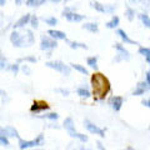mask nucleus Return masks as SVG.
Returning a JSON list of instances; mask_svg holds the SVG:
<instances>
[{"label": "nucleus", "mask_w": 150, "mask_h": 150, "mask_svg": "<svg viewBox=\"0 0 150 150\" xmlns=\"http://www.w3.org/2000/svg\"><path fill=\"white\" fill-rule=\"evenodd\" d=\"M0 135H4L6 138H16V139L20 138L19 131L13 125H5V126L0 125Z\"/></svg>", "instance_id": "f8f14e48"}, {"label": "nucleus", "mask_w": 150, "mask_h": 150, "mask_svg": "<svg viewBox=\"0 0 150 150\" xmlns=\"http://www.w3.org/2000/svg\"><path fill=\"white\" fill-rule=\"evenodd\" d=\"M9 40H10V43L14 48H26L25 34H21L18 30H11Z\"/></svg>", "instance_id": "6e6552de"}, {"label": "nucleus", "mask_w": 150, "mask_h": 150, "mask_svg": "<svg viewBox=\"0 0 150 150\" xmlns=\"http://www.w3.org/2000/svg\"><path fill=\"white\" fill-rule=\"evenodd\" d=\"M116 9H118V6H116V4H105V14L115 15Z\"/></svg>", "instance_id": "72a5a7b5"}, {"label": "nucleus", "mask_w": 150, "mask_h": 150, "mask_svg": "<svg viewBox=\"0 0 150 150\" xmlns=\"http://www.w3.org/2000/svg\"><path fill=\"white\" fill-rule=\"evenodd\" d=\"M38 62V59L35 58L34 55H26V56H23V58H19L16 60L18 64H21V63H29V64H35Z\"/></svg>", "instance_id": "bb28decb"}, {"label": "nucleus", "mask_w": 150, "mask_h": 150, "mask_svg": "<svg viewBox=\"0 0 150 150\" xmlns=\"http://www.w3.org/2000/svg\"><path fill=\"white\" fill-rule=\"evenodd\" d=\"M46 25H49V26H51V28H54V26H56L59 24V20H58V18H55V16H53V15H50V16H46V18H43L41 19Z\"/></svg>", "instance_id": "cd10ccee"}, {"label": "nucleus", "mask_w": 150, "mask_h": 150, "mask_svg": "<svg viewBox=\"0 0 150 150\" xmlns=\"http://www.w3.org/2000/svg\"><path fill=\"white\" fill-rule=\"evenodd\" d=\"M149 129H150V125H149Z\"/></svg>", "instance_id": "6e6d98bb"}, {"label": "nucleus", "mask_w": 150, "mask_h": 150, "mask_svg": "<svg viewBox=\"0 0 150 150\" xmlns=\"http://www.w3.org/2000/svg\"><path fill=\"white\" fill-rule=\"evenodd\" d=\"M74 150H93L91 148H88L86 145H78L76 148H74Z\"/></svg>", "instance_id": "79ce46f5"}, {"label": "nucleus", "mask_w": 150, "mask_h": 150, "mask_svg": "<svg viewBox=\"0 0 150 150\" xmlns=\"http://www.w3.org/2000/svg\"><path fill=\"white\" fill-rule=\"evenodd\" d=\"M81 28L84 30L91 33V34H98V33H99V25H98V23H94V21L84 23L81 25Z\"/></svg>", "instance_id": "6ab92c4d"}, {"label": "nucleus", "mask_w": 150, "mask_h": 150, "mask_svg": "<svg viewBox=\"0 0 150 150\" xmlns=\"http://www.w3.org/2000/svg\"><path fill=\"white\" fill-rule=\"evenodd\" d=\"M138 54L142 55L143 58L148 59V58H150V48H148V46H139Z\"/></svg>", "instance_id": "2f4dec72"}, {"label": "nucleus", "mask_w": 150, "mask_h": 150, "mask_svg": "<svg viewBox=\"0 0 150 150\" xmlns=\"http://www.w3.org/2000/svg\"><path fill=\"white\" fill-rule=\"evenodd\" d=\"M9 62H8V59H6V56L0 53V71H8V69H9Z\"/></svg>", "instance_id": "7c9ffc66"}, {"label": "nucleus", "mask_w": 150, "mask_h": 150, "mask_svg": "<svg viewBox=\"0 0 150 150\" xmlns=\"http://www.w3.org/2000/svg\"><path fill=\"white\" fill-rule=\"evenodd\" d=\"M124 101H125V99L123 96L112 95L108 99V105H109L115 112H119L121 110V108H123V105H124Z\"/></svg>", "instance_id": "9b49d317"}, {"label": "nucleus", "mask_w": 150, "mask_h": 150, "mask_svg": "<svg viewBox=\"0 0 150 150\" xmlns=\"http://www.w3.org/2000/svg\"><path fill=\"white\" fill-rule=\"evenodd\" d=\"M84 126H85V129L90 134L98 135V137H100V138H105V129H103V128H100V126H98L95 123H93V121H90L89 119L84 120Z\"/></svg>", "instance_id": "9d476101"}, {"label": "nucleus", "mask_w": 150, "mask_h": 150, "mask_svg": "<svg viewBox=\"0 0 150 150\" xmlns=\"http://www.w3.org/2000/svg\"><path fill=\"white\" fill-rule=\"evenodd\" d=\"M150 91V88L148 86V84L145 83V80L143 81H139L137 85H135V89L133 90V93H131V95L133 96H143L145 93Z\"/></svg>", "instance_id": "2eb2a0df"}, {"label": "nucleus", "mask_w": 150, "mask_h": 150, "mask_svg": "<svg viewBox=\"0 0 150 150\" xmlns=\"http://www.w3.org/2000/svg\"><path fill=\"white\" fill-rule=\"evenodd\" d=\"M142 105L145 106V108H148V109H150V96L146 98V99H143L142 100Z\"/></svg>", "instance_id": "58836bf2"}, {"label": "nucleus", "mask_w": 150, "mask_h": 150, "mask_svg": "<svg viewBox=\"0 0 150 150\" xmlns=\"http://www.w3.org/2000/svg\"><path fill=\"white\" fill-rule=\"evenodd\" d=\"M46 35H49L50 38H53L54 40H67V34L62 30H56V29H49L46 31Z\"/></svg>", "instance_id": "dca6fc26"}, {"label": "nucleus", "mask_w": 150, "mask_h": 150, "mask_svg": "<svg viewBox=\"0 0 150 150\" xmlns=\"http://www.w3.org/2000/svg\"><path fill=\"white\" fill-rule=\"evenodd\" d=\"M98 60H99V58H98V55L88 56V58H86V65H88L89 68H91L93 70H95V71H98V69H99V65H98Z\"/></svg>", "instance_id": "4be33fe9"}, {"label": "nucleus", "mask_w": 150, "mask_h": 150, "mask_svg": "<svg viewBox=\"0 0 150 150\" xmlns=\"http://www.w3.org/2000/svg\"><path fill=\"white\" fill-rule=\"evenodd\" d=\"M0 146H5V148L10 146V140H9V138L4 137V135H0Z\"/></svg>", "instance_id": "4c0bfd02"}, {"label": "nucleus", "mask_w": 150, "mask_h": 150, "mask_svg": "<svg viewBox=\"0 0 150 150\" xmlns=\"http://www.w3.org/2000/svg\"><path fill=\"white\" fill-rule=\"evenodd\" d=\"M138 19H139L140 21H142V24H143L145 28L150 29V16L148 15L146 11H145V13H139V14H138Z\"/></svg>", "instance_id": "393cba45"}, {"label": "nucleus", "mask_w": 150, "mask_h": 150, "mask_svg": "<svg viewBox=\"0 0 150 150\" xmlns=\"http://www.w3.org/2000/svg\"><path fill=\"white\" fill-rule=\"evenodd\" d=\"M63 128L67 130V133H68V135H69L70 138L76 139L78 142H80L83 144H85V143L89 142L88 135L83 134V133H79V131L76 130V128H75V121H74V119L71 118V116H68V118L64 119Z\"/></svg>", "instance_id": "f03ea898"}, {"label": "nucleus", "mask_w": 150, "mask_h": 150, "mask_svg": "<svg viewBox=\"0 0 150 150\" xmlns=\"http://www.w3.org/2000/svg\"><path fill=\"white\" fill-rule=\"evenodd\" d=\"M119 25H120V18L118 15H111L110 20H108L105 23V28H108V29H111V30L118 29Z\"/></svg>", "instance_id": "a211bd4d"}, {"label": "nucleus", "mask_w": 150, "mask_h": 150, "mask_svg": "<svg viewBox=\"0 0 150 150\" xmlns=\"http://www.w3.org/2000/svg\"><path fill=\"white\" fill-rule=\"evenodd\" d=\"M145 83L148 84V86L150 88V70L145 71Z\"/></svg>", "instance_id": "a19ab883"}, {"label": "nucleus", "mask_w": 150, "mask_h": 150, "mask_svg": "<svg viewBox=\"0 0 150 150\" xmlns=\"http://www.w3.org/2000/svg\"><path fill=\"white\" fill-rule=\"evenodd\" d=\"M1 15H3V14H0V28L3 26V16Z\"/></svg>", "instance_id": "3c124183"}, {"label": "nucleus", "mask_w": 150, "mask_h": 150, "mask_svg": "<svg viewBox=\"0 0 150 150\" xmlns=\"http://www.w3.org/2000/svg\"><path fill=\"white\" fill-rule=\"evenodd\" d=\"M90 8L98 13L105 14V4H103L100 1H90Z\"/></svg>", "instance_id": "a878e982"}, {"label": "nucleus", "mask_w": 150, "mask_h": 150, "mask_svg": "<svg viewBox=\"0 0 150 150\" xmlns=\"http://www.w3.org/2000/svg\"><path fill=\"white\" fill-rule=\"evenodd\" d=\"M76 6H65L62 11V16L65 18L69 23H81L86 19V15L76 11Z\"/></svg>", "instance_id": "20e7f679"}, {"label": "nucleus", "mask_w": 150, "mask_h": 150, "mask_svg": "<svg viewBox=\"0 0 150 150\" xmlns=\"http://www.w3.org/2000/svg\"><path fill=\"white\" fill-rule=\"evenodd\" d=\"M45 67L60 73L63 76H70L71 70H73L70 68V65H67L62 60H49V62H45Z\"/></svg>", "instance_id": "39448f33"}, {"label": "nucleus", "mask_w": 150, "mask_h": 150, "mask_svg": "<svg viewBox=\"0 0 150 150\" xmlns=\"http://www.w3.org/2000/svg\"><path fill=\"white\" fill-rule=\"evenodd\" d=\"M145 62H146V64L149 65V67H150V58H148V59H145Z\"/></svg>", "instance_id": "603ef678"}, {"label": "nucleus", "mask_w": 150, "mask_h": 150, "mask_svg": "<svg viewBox=\"0 0 150 150\" xmlns=\"http://www.w3.org/2000/svg\"><path fill=\"white\" fill-rule=\"evenodd\" d=\"M123 150H135L133 146H130V145H129V146H126L125 149H123Z\"/></svg>", "instance_id": "8fccbe9b"}, {"label": "nucleus", "mask_w": 150, "mask_h": 150, "mask_svg": "<svg viewBox=\"0 0 150 150\" xmlns=\"http://www.w3.org/2000/svg\"><path fill=\"white\" fill-rule=\"evenodd\" d=\"M35 1H36V0H25V5H28V6H34Z\"/></svg>", "instance_id": "a18cd8bd"}, {"label": "nucleus", "mask_w": 150, "mask_h": 150, "mask_svg": "<svg viewBox=\"0 0 150 150\" xmlns=\"http://www.w3.org/2000/svg\"><path fill=\"white\" fill-rule=\"evenodd\" d=\"M96 146H98V150H106V149H105V146L103 145V143H101V142H99V140L96 142Z\"/></svg>", "instance_id": "37998d69"}, {"label": "nucleus", "mask_w": 150, "mask_h": 150, "mask_svg": "<svg viewBox=\"0 0 150 150\" xmlns=\"http://www.w3.org/2000/svg\"><path fill=\"white\" fill-rule=\"evenodd\" d=\"M30 18H31V14L26 13L24 14L23 16H20L18 20L13 24V30H19V29H24L26 25H29L30 23Z\"/></svg>", "instance_id": "ddd939ff"}, {"label": "nucleus", "mask_w": 150, "mask_h": 150, "mask_svg": "<svg viewBox=\"0 0 150 150\" xmlns=\"http://www.w3.org/2000/svg\"><path fill=\"white\" fill-rule=\"evenodd\" d=\"M39 23H40V18L38 16V15H35V14H31L30 23H29V25L31 26V30L39 29Z\"/></svg>", "instance_id": "c756f323"}, {"label": "nucleus", "mask_w": 150, "mask_h": 150, "mask_svg": "<svg viewBox=\"0 0 150 150\" xmlns=\"http://www.w3.org/2000/svg\"><path fill=\"white\" fill-rule=\"evenodd\" d=\"M49 110H50V105L44 100H34L33 101V104L30 105V109H29V111L34 116L38 115V114H40V112L49 111Z\"/></svg>", "instance_id": "1a4fd4ad"}, {"label": "nucleus", "mask_w": 150, "mask_h": 150, "mask_svg": "<svg viewBox=\"0 0 150 150\" xmlns=\"http://www.w3.org/2000/svg\"><path fill=\"white\" fill-rule=\"evenodd\" d=\"M8 71H10L13 75H15V76H16V75L19 74V71H20V64H18V63L10 64V65H9Z\"/></svg>", "instance_id": "473e14b6"}, {"label": "nucleus", "mask_w": 150, "mask_h": 150, "mask_svg": "<svg viewBox=\"0 0 150 150\" xmlns=\"http://www.w3.org/2000/svg\"><path fill=\"white\" fill-rule=\"evenodd\" d=\"M25 39H26V48L28 46H31L35 44V35H34V31L31 29H25Z\"/></svg>", "instance_id": "5701e85b"}, {"label": "nucleus", "mask_w": 150, "mask_h": 150, "mask_svg": "<svg viewBox=\"0 0 150 150\" xmlns=\"http://www.w3.org/2000/svg\"><path fill=\"white\" fill-rule=\"evenodd\" d=\"M5 4H6V0H0V8L4 6Z\"/></svg>", "instance_id": "09e8293b"}, {"label": "nucleus", "mask_w": 150, "mask_h": 150, "mask_svg": "<svg viewBox=\"0 0 150 150\" xmlns=\"http://www.w3.org/2000/svg\"><path fill=\"white\" fill-rule=\"evenodd\" d=\"M0 96L3 98V101H4V99H5V98H6V93L4 91L3 89H0Z\"/></svg>", "instance_id": "49530a36"}, {"label": "nucleus", "mask_w": 150, "mask_h": 150, "mask_svg": "<svg viewBox=\"0 0 150 150\" xmlns=\"http://www.w3.org/2000/svg\"><path fill=\"white\" fill-rule=\"evenodd\" d=\"M76 95L78 96H80V98H83V99H89L93 94H91V90L89 88H86L85 85H80V86H78L76 88Z\"/></svg>", "instance_id": "f3484780"}, {"label": "nucleus", "mask_w": 150, "mask_h": 150, "mask_svg": "<svg viewBox=\"0 0 150 150\" xmlns=\"http://www.w3.org/2000/svg\"><path fill=\"white\" fill-rule=\"evenodd\" d=\"M70 1H73V0H63L64 4H68V3H70Z\"/></svg>", "instance_id": "5fc2aeb1"}, {"label": "nucleus", "mask_w": 150, "mask_h": 150, "mask_svg": "<svg viewBox=\"0 0 150 150\" xmlns=\"http://www.w3.org/2000/svg\"><path fill=\"white\" fill-rule=\"evenodd\" d=\"M45 145V137L43 133L38 134L35 139L33 140H25L23 138L18 139V146L20 150H30V149H35V148H40Z\"/></svg>", "instance_id": "7ed1b4c3"}, {"label": "nucleus", "mask_w": 150, "mask_h": 150, "mask_svg": "<svg viewBox=\"0 0 150 150\" xmlns=\"http://www.w3.org/2000/svg\"><path fill=\"white\" fill-rule=\"evenodd\" d=\"M70 68H71L73 70H75V71L80 73L81 75H89V70L86 69L85 65H81V64H75V63H71L69 64Z\"/></svg>", "instance_id": "b1692460"}, {"label": "nucleus", "mask_w": 150, "mask_h": 150, "mask_svg": "<svg viewBox=\"0 0 150 150\" xmlns=\"http://www.w3.org/2000/svg\"><path fill=\"white\" fill-rule=\"evenodd\" d=\"M115 34L121 39L123 44H126V45H139L138 41L134 40V39H131V38L128 35V33H126L124 29H120V28H118L116 31H115Z\"/></svg>", "instance_id": "4468645a"}, {"label": "nucleus", "mask_w": 150, "mask_h": 150, "mask_svg": "<svg viewBox=\"0 0 150 150\" xmlns=\"http://www.w3.org/2000/svg\"><path fill=\"white\" fill-rule=\"evenodd\" d=\"M38 118L46 119V120H50V121H58L59 120V114L58 112H46V114H44V115H39Z\"/></svg>", "instance_id": "c85d7f7f"}, {"label": "nucleus", "mask_w": 150, "mask_h": 150, "mask_svg": "<svg viewBox=\"0 0 150 150\" xmlns=\"http://www.w3.org/2000/svg\"><path fill=\"white\" fill-rule=\"evenodd\" d=\"M55 93H59L62 96H69L70 95V90L69 89H65V88H56L54 89Z\"/></svg>", "instance_id": "e433bc0d"}, {"label": "nucleus", "mask_w": 150, "mask_h": 150, "mask_svg": "<svg viewBox=\"0 0 150 150\" xmlns=\"http://www.w3.org/2000/svg\"><path fill=\"white\" fill-rule=\"evenodd\" d=\"M30 150H46V149H43V148H35V149H30Z\"/></svg>", "instance_id": "864d4df0"}, {"label": "nucleus", "mask_w": 150, "mask_h": 150, "mask_svg": "<svg viewBox=\"0 0 150 150\" xmlns=\"http://www.w3.org/2000/svg\"><path fill=\"white\" fill-rule=\"evenodd\" d=\"M40 50L45 51V53H49V51H53L58 48V41L54 40L53 38H50L49 35L43 34L40 36Z\"/></svg>", "instance_id": "0eeeda50"}, {"label": "nucleus", "mask_w": 150, "mask_h": 150, "mask_svg": "<svg viewBox=\"0 0 150 150\" xmlns=\"http://www.w3.org/2000/svg\"><path fill=\"white\" fill-rule=\"evenodd\" d=\"M14 3H15L16 6H21L25 4V0H14Z\"/></svg>", "instance_id": "c03bdc74"}, {"label": "nucleus", "mask_w": 150, "mask_h": 150, "mask_svg": "<svg viewBox=\"0 0 150 150\" xmlns=\"http://www.w3.org/2000/svg\"><path fill=\"white\" fill-rule=\"evenodd\" d=\"M124 16L128 19L129 21H133L135 16H137V10L133 8V6H130L129 4H126L125 5V13H124Z\"/></svg>", "instance_id": "412c9836"}, {"label": "nucleus", "mask_w": 150, "mask_h": 150, "mask_svg": "<svg viewBox=\"0 0 150 150\" xmlns=\"http://www.w3.org/2000/svg\"><path fill=\"white\" fill-rule=\"evenodd\" d=\"M112 48L115 50V58L112 59V63H121V62H129L131 59L130 51L124 46L123 43H115L112 45Z\"/></svg>", "instance_id": "423d86ee"}, {"label": "nucleus", "mask_w": 150, "mask_h": 150, "mask_svg": "<svg viewBox=\"0 0 150 150\" xmlns=\"http://www.w3.org/2000/svg\"><path fill=\"white\" fill-rule=\"evenodd\" d=\"M91 83V94L95 101H103L111 91L110 80L103 73L95 71L90 76Z\"/></svg>", "instance_id": "f257e3e1"}, {"label": "nucleus", "mask_w": 150, "mask_h": 150, "mask_svg": "<svg viewBox=\"0 0 150 150\" xmlns=\"http://www.w3.org/2000/svg\"><path fill=\"white\" fill-rule=\"evenodd\" d=\"M46 3H49V0H36L35 4H34V6L38 8V6H41V5H44V4Z\"/></svg>", "instance_id": "ea45409f"}, {"label": "nucleus", "mask_w": 150, "mask_h": 150, "mask_svg": "<svg viewBox=\"0 0 150 150\" xmlns=\"http://www.w3.org/2000/svg\"><path fill=\"white\" fill-rule=\"evenodd\" d=\"M62 1H63V0H49V3H53V4H59Z\"/></svg>", "instance_id": "de8ad7c7"}, {"label": "nucleus", "mask_w": 150, "mask_h": 150, "mask_svg": "<svg viewBox=\"0 0 150 150\" xmlns=\"http://www.w3.org/2000/svg\"><path fill=\"white\" fill-rule=\"evenodd\" d=\"M130 4H140L143 8L149 9L150 8V0H129Z\"/></svg>", "instance_id": "f704fd0d"}, {"label": "nucleus", "mask_w": 150, "mask_h": 150, "mask_svg": "<svg viewBox=\"0 0 150 150\" xmlns=\"http://www.w3.org/2000/svg\"><path fill=\"white\" fill-rule=\"evenodd\" d=\"M67 44L69 45L70 49H74V50H78V49H84V50H88L89 46L85 43H80V41H75V40H69L67 39Z\"/></svg>", "instance_id": "aec40b11"}, {"label": "nucleus", "mask_w": 150, "mask_h": 150, "mask_svg": "<svg viewBox=\"0 0 150 150\" xmlns=\"http://www.w3.org/2000/svg\"><path fill=\"white\" fill-rule=\"evenodd\" d=\"M20 71L26 75V76H30L31 75V68H30V65H28V64H20Z\"/></svg>", "instance_id": "c9c22d12"}]
</instances>
